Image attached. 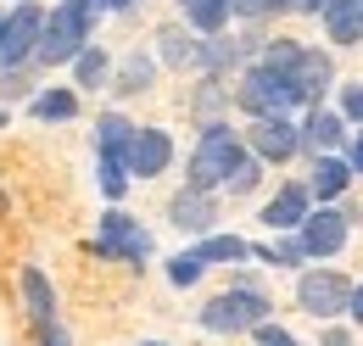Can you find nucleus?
Here are the masks:
<instances>
[{"label":"nucleus","mask_w":363,"mask_h":346,"mask_svg":"<svg viewBox=\"0 0 363 346\" xmlns=\"http://www.w3.org/2000/svg\"><path fill=\"white\" fill-rule=\"evenodd\" d=\"M95 252H101V257L129 262V268H140V262H151V229H145L140 218L118 213V207H106V218H101V235H95Z\"/></svg>","instance_id":"obj_6"},{"label":"nucleus","mask_w":363,"mask_h":346,"mask_svg":"<svg viewBox=\"0 0 363 346\" xmlns=\"http://www.w3.org/2000/svg\"><path fill=\"white\" fill-rule=\"evenodd\" d=\"M308 213H313V190H308V184H285L269 207H263V223H269L274 235H291V229H302Z\"/></svg>","instance_id":"obj_14"},{"label":"nucleus","mask_w":363,"mask_h":346,"mask_svg":"<svg viewBox=\"0 0 363 346\" xmlns=\"http://www.w3.org/2000/svg\"><path fill=\"white\" fill-rule=\"evenodd\" d=\"M318 346H352V335H347V330H335V324H324V335H318Z\"/></svg>","instance_id":"obj_32"},{"label":"nucleus","mask_w":363,"mask_h":346,"mask_svg":"<svg viewBox=\"0 0 363 346\" xmlns=\"http://www.w3.org/2000/svg\"><path fill=\"white\" fill-rule=\"evenodd\" d=\"M40 28H45V6L17 0L6 11V23H0V67H28L34 45H40Z\"/></svg>","instance_id":"obj_7"},{"label":"nucleus","mask_w":363,"mask_h":346,"mask_svg":"<svg viewBox=\"0 0 363 346\" xmlns=\"http://www.w3.org/2000/svg\"><path fill=\"white\" fill-rule=\"evenodd\" d=\"M34 73H40L34 62H28V67H0V95H6V101H23V95L34 101V95H40V89H34Z\"/></svg>","instance_id":"obj_25"},{"label":"nucleus","mask_w":363,"mask_h":346,"mask_svg":"<svg viewBox=\"0 0 363 346\" xmlns=\"http://www.w3.org/2000/svg\"><path fill=\"white\" fill-rule=\"evenodd\" d=\"M145 346H162V341H145Z\"/></svg>","instance_id":"obj_40"},{"label":"nucleus","mask_w":363,"mask_h":346,"mask_svg":"<svg viewBox=\"0 0 363 346\" xmlns=\"http://www.w3.org/2000/svg\"><path fill=\"white\" fill-rule=\"evenodd\" d=\"M218 106H224V84H218V79H207V84H201V101H196V112H201V118H213ZM213 123H218V118H213Z\"/></svg>","instance_id":"obj_31"},{"label":"nucleus","mask_w":363,"mask_h":346,"mask_svg":"<svg viewBox=\"0 0 363 346\" xmlns=\"http://www.w3.org/2000/svg\"><path fill=\"white\" fill-rule=\"evenodd\" d=\"M352 302V279L341 274V268H302V279H296V307L318 318V324H330V318H341Z\"/></svg>","instance_id":"obj_5"},{"label":"nucleus","mask_w":363,"mask_h":346,"mask_svg":"<svg viewBox=\"0 0 363 346\" xmlns=\"http://www.w3.org/2000/svg\"><path fill=\"white\" fill-rule=\"evenodd\" d=\"M179 11H184V23H190V34H224L229 28V17H235V6L229 0H179Z\"/></svg>","instance_id":"obj_20"},{"label":"nucleus","mask_w":363,"mask_h":346,"mask_svg":"<svg viewBox=\"0 0 363 346\" xmlns=\"http://www.w3.org/2000/svg\"><path fill=\"white\" fill-rule=\"evenodd\" d=\"M269 318V296L252 285V279H235L224 296H213V302L201 307V330H213V335H240V330H257Z\"/></svg>","instance_id":"obj_3"},{"label":"nucleus","mask_w":363,"mask_h":346,"mask_svg":"<svg viewBox=\"0 0 363 346\" xmlns=\"http://www.w3.org/2000/svg\"><path fill=\"white\" fill-rule=\"evenodd\" d=\"M201 274H207V262L196 257V252H179V257H168V285H174V291H190Z\"/></svg>","instance_id":"obj_27"},{"label":"nucleus","mask_w":363,"mask_h":346,"mask_svg":"<svg viewBox=\"0 0 363 346\" xmlns=\"http://www.w3.org/2000/svg\"><path fill=\"white\" fill-rule=\"evenodd\" d=\"M235 106H240L246 118H291L296 89H291L285 73H274V67H263V62H246L240 89H235Z\"/></svg>","instance_id":"obj_4"},{"label":"nucleus","mask_w":363,"mask_h":346,"mask_svg":"<svg viewBox=\"0 0 363 346\" xmlns=\"http://www.w3.org/2000/svg\"><path fill=\"white\" fill-rule=\"evenodd\" d=\"M95 6L84 0H62V6H50L45 11V28H40V45H34V67L45 73V67H67L95 34Z\"/></svg>","instance_id":"obj_1"},{"label":"nucleus","mask_w":363,"mask_h":346,"mask_svg":"<svg viewBox=\"0 0 363 346\" xmlns=\"http://www.w3.org/2000/svg\"><path fill=\"white\" fill-rule=\"evenodd\" d=\"M291 11H302V17H318V11H324V0H291Z\"/></svg>","instance_id":"obj_36"},{"label":"nucleus","mask_w":363,"mask_h":346,"mask_svg":"<svg viewBox=\"0 0 363 346\" xmlns=\"http://www.w3.org/2000/svg\"><path fill=\"white\" fill-rule=\"evenodd\" d=\"M252 341H257V346H302L296 335H291V330H279V324H269V318L252 330Z\"/></svg>","instance_id":"obj_30"},{"label":"nucleus","mask_w":363,"mask_h":346,"mask_svg":"<svg viewBox=\"0 0 363 346\" xmlns=\"http://www.w3.org/2000/svg\"><path fill=\"white\" fill-rule=\"evenodd\" d=\"M347 235H352V223L341 207H318V213L302 218V229H296V240H302V252L313 262H330L341 246H347Z\"/></svg>","instance_id":"obj_8"},{"label":"nucleus","mask_w":363,"mask_h":346,"mask_svg":"<svg viewBox=\"0 0 363 346\" xmlns=\"http://www.w3.org/2000/svg\"><path fill=\"white\" fill-rule=\"evenodd\" d=\"M246 145H252V157H263V162H291V157L302 151V129H296L291 118H252Z\"/></svg>","instance_id":"obj_10"},{"label":"nucleus","mask_w":363,"mask_h":346,"mask_svg":"<svg viewBox=\"0 0 363 346\" xmlns=\"http://www.w3.org/2000/svg\"><path fill=\"white\" fill-rule=\"evenodd\" d=\"M168 218H174V229H184V235H213V223H218L213 190H190L184 184L179 196L168 201Z\"/></svg>","instance_id":"obj_13"},{"label":"nucleus","mask_w":363,"mask_h":346,"mask_svg":"<svg viewBox=\"0 0 363 346\" xmlns=\"http://www.w3.org/2000/svg\"><path fill=\"white\" fill-rule=\"evenodd\" d=\"M358 173H352V162L335 151V157H318L313 162V179H308V190H313V201H335L347 184H352Z\"/></svg>","instance_id":"obj_17"},{"label":"nucleus","mask_w":363,"mask_h":346,"mask_svg":"<svg viewBox=\"0 0 363 346\" xmlns=\"http://www.w3.org/2000/svg\"><path fill=\"white\" fill-rule=\"evenodd\" d=\"M67 67H73V89H101L106 79H112V56H106L101 45H84Z\"/></svg>","instance_id":"obj_21"},{"label":"nucleus","mask_w":363,"mask_h":346,"mask_svg":"<svg viewBox=\"0 0 363 346\" xmlns=\"http://www.w3.org/2000/svg\"><path fill=\"white\" fill-rule=\"evenodd\" d=\"M257 179H263V157H252V151H246V157L235 162V173L224 179V190H229V196H252V190H257Z\"/></svg>","instance_id":"obj_26"},{"label":"nucleus","mask_w":363,"mask_h":346,"mask_svg":"<svg viewBox=\"0 0 363 346\" xmlns=\"http://www.w3.org/2000/svg\"><path fill=\"white\" fill-rule=\"evenodd\" d=\"M324 34H330V45H358L363 40V6L358 0H324Z\"/></svg>","instance_id":"obj_15"},{"label":"nucleus","mask_w":363,"mask_h":346,"mask_svg":"<svg viewBox=\"0 0 363 346\" xmlns=\"http://www.w3.org/2000/svg\"><path fill=\"white\" fill-rule=\"evenodd\" d=\"M285 79L296 89V106H324V89L335 84V62H330V50L302 45V56H296V67H291Z\"/></svg>","instance_id":"obj_9"},{"label":"nucleus","mask_w":363,"mask_h":346,"mask_svg":"<svg viewBox=\"0 0 363 346\" xmlns=\"http://www.w3.org/2000/svg\"><path fill=\"white\" fill-rule=\"evenodd\" d=\"M129 140H135V123H129L123 112H106V118L95 123V151H101L106 162H129Z\"/></svg>","instance_id":"obj_19"},{"label":"nucleus","mask_w":363,"mask_h":346,"mask_svg":"<svg viewBox=\"0 0 363 346\" xmlns=\"http://www.w3.org/2000/svg\"><path fill=\"white\" fill-rule=\"evenodd\" d=\"M84 6H95V11H101V0H84Z\"/></svg>","instance_id":"obj_38"},{"label":"nucleus","mask_w":363,"mask_h":346,"mask_svg":"<svg viewBox=\"0 0 363 346\" xmlns=\"http://www.w3.org/2000/svg\"><path fill=\"white\" fill-rule=\"evenodd\" d=\"M17 285H23V302H28L34 330H50V324H56V291H50V279L40 274V268H23Z\"/></svg>","instance_id":"obj_16"},{"label":"nucleus","mask_w":363,"mask_h":346,"mask_svg":"<svg viewBox=\"0 0 363 346\" xmlns=\"http://www.w3.org/2000/svg\"><path fill=\"white\" fill-rule=\"evenodd\" d=\"M347 162H352V173H358V179H363V129L352 134V151H347Z\"/></svg>","instance_id":"obj_33"},{"label":"nucleus","mask_w":363,"mask_h":346,"mask_svg":"<svg viewBox=\"0 0 363 346\" xmlns=\"http://www.w3.org/2000/svg\"><path fill=\"white\" fill-rule=\"evenodd\" d=\"M140 0H101V11H135Z\"/></svg>","instance_id":"obj_37"},{"label":"nucleus","mask_w":363,"mask_h":346,"mask_svg":"<svg viewBox=\"0 0 363 346\" xmlns=\"http://www.w3.org/2000/svg\"><path fill=\"white\" fill-rule=\"evenodd\" d=\"M335 112H341L347 123H358V129H363V84H347V89H341V106H335Z\"/></svg>","instance_id":"obj_29"},{"label":"nucleus","mask_w":363,"mask_h":346,"mask_svg":"<svg viewBox=\"0 0 363 346\" xmlns=\"http://www.w3.org/2000/svg\"><path fill=\"white\" fill-rule=\"evenodd\" d=\"M151 73H157V62H151L145 50H135V56L118 67V95H145V89H151Z\"/></svg>","instance_id":"obj_24"},{"label":"nucleus","mask_w":363,"mask_h":346,"mask_svg":"<svg viewBox=\"0 0 363 346\" xmlns=\"http://www.w3.org/2000/svg\"><path fill=\"white\" fill-rule=\"evenodd\" d=\"M40 335H45V346H73V341H67V330H62V324H50V330H40Z\"/></svg>","instance_id":"obj_35"},{"label":"nucleus","mask_w":363,"mask_h":346,"mask_svg":"<svg viewBox=\"0 0 363 346\" xmlns=\"http://www.w3.org/2000/svg\"><path fill=\"white\" fill-rule=\"evenodd\" d=\"M157 56L168 67H196V34L184 28H157Z\"/></svg>","instance_id":"obj_23"},{"label":"nucleus","mask_w":363,"mask_h":346,"mask_svg":"<svg viewBox=\"0 0 363 346\" xmlns=\"http://www.w3.org/2000/svg\"><path fill=\"white\" fill-rule=\"evenodd\" d=\"M246 23H263V17H279V11H291V0H229Z\"/></svg>","instance_id":"obj_28"},{"label":"nucleus","mask_w":363,"mask_h":346,"mask_svg":"<svg viewBox=\"0 0 363 346\" xmlns=\"http://www.w3.org/2000/svg\"><path fill=\"white\" fill-rule=\"evenodd\" d=\"M0 123H6V106H0Z\"/></svg>","instance_id":"obj_39"},{"label":"nucleus","mask_w":363,"mask_h":346,"mask_svg":"<svg viewBox=\"0 0 363 346\" xmlns=\"http://www.w3.org/2000/svg\"><path fill=\"white\" fill-rule=\"evenodd\" d=\"M347 313H352V324H363V279L352 285V302H347Z\"/></svg>","instance_id":"obj_34"},{"label":"nucleus","mask_w":363,"mask_h":346,"mask_svg":"<svg viewBox=\"0 0 363 346\" xmlns=\"http://www.w3.org/2000/svg\"><path fill=\"white\" fill-rule=\"evenodd\" d=\"M0 207H6V196H0Z\"/></svg>","instance_id":"obj_41"},{"label":"nucleus","mask_w":363,"mask_h":346,"mask_svg":"<svg viewBox=\"0 0 363 346\" xmlns=\"http://www.w3.org/2000/svg\"><path fill=\"white\" fill-rule=\"evenodd\" d=\"M347 145V118L335 106H308V123H302V151L313 157H335Z\"/></svg>","instance_id":"obj_12"},{"label":"nucleus","mask_w":363,"mask_h":346,"mask_svg":"<svg viewBox=\"0 0 363 346\" xmlns=\"http://www.w3.org/2000/svg\"><path fill=\"white\" fill-rule=\"evenodd\" d=\"M358 6H363V0H358Z\"/></svg>","instance_id":"obj_42"},{"label":"nucleus","mask_w":363,"mask_h":346,"mask_svg":"<svg viewBox=\"0 0 363 346\" xmlns=\"http://www.w3.org/2000/svg\"><path fill=\"white\" fill-rule=\"evenodd\" d=\"M190 252L207 262V268H213V262H246L252 257V240H240V235H201Z\"/></svg>","instance_id":"obj_22"},{"label":"nucleus","mask_w":363,"mask_h":346,"mask_svg":"<svg viewBox=\"0 0 363 346\" xmlns=\"http://www.w3.org/2000/svg\"><path fill=\"white\" fill-rule=\"evenodd\" d=\"M28 112H34L40 123H73V118H79V89L73 84H50V89H40V95L28 101Z\"/></svg>","instance_id":"obj_18"},{"label":"nucleus","mask_w":363,"mask_h":346,"mask_svg":"<svg viewBox=\"0 0 363 346\" xmlns=\"http://www.w3.org/2000/svg\"><path fill=\"white\" fill-rule=\"evenodd\" d=\"M246 157V145H240V134L229 129V123H207L201 129V140H196V151H190V190H218L229 173H235V162Z\"/></svg>","instance_id":"obj_2"},{"label":"nucleus","mask_w":363,"mask_h":346,"mask_svg":"<svg viewBox=\"0 0 363 346\" xmlns=\"http://www.w3.org/2000/svg\"><path fill=\"white\" fill-rule=\"evenodd\" d=\"M174 162V134L168 129H135L129 140V179H157Z\"/></svg>","instance_id":"obj_11"}]
</instances>
